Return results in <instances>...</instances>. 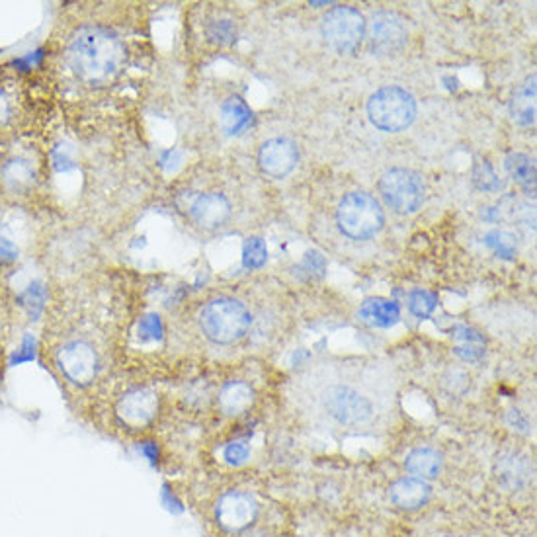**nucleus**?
<instances>
[{
    "label": "nucleus",
    "mask_w": 537,
    "mask_h": 537,
    "mask_svg": "<svg viewBox=\"0 0 537 537\" xmlns=\"http://www.w3.org/2000/svg\"><path fill=\"white\" fill-rule=\"evenodd\" d=\"M299 401L323 428L360 434L389 413L391 385L385 387L370 366H327L301 377Z\"/></svg>",
    "instance_id": "obj_1"
},
{
    "label": "nucleus",
    "mask_w": 537,
    "mask_h": 537,
    "mask_svg": "<svg viewBox=\"0 0 537 537\" xmlns=\"http://www.w3.org/2000/svg\"><path fill=\"white\" fill-rule=\"evenodd\" d=\"M266 516L262 495L237 483L221 487L202 506V520L213 537H241Z\"/></svg>",
    "instance_id": "obj_2"
},
{
    "label": "nucleus",
    "mask_w": 537,
    "mask_h": 537,
    "mask_svg": "<svg viewBox=\"0 0 537 537\" xmlns=\"http://www.w3.org/2000/svg\"><path fill=\"white\" fill-rule=\"evenodd\" d=\"M67 61L73 73L86 83H108L124 67V43L106 28L88 26L69 43Z\"/></svg>",
    "instance_id": "obj_3"
},
{
    "label": "nucleus",
    "mask_w": 537,
    "mask_h": 537,
    "mask_svg": "<svg viewBox=\"0 0 537 537\" xmlns=\"http://www.w3.org/2000/svg\"><path fill=\"white\" fill-rule=\"evenodd\" d=\"M198 323L200 331L211 344L231 346L247 336L252 315L239 299L217 297L204 305Z\"/></svg>",
    "instance_id": "obj_4"
},
{
    "label": "nucleus",
    "mask_w": 537,
    "mask_h": 537,
    "mask_svg": "<svg viewBox=\"0 0 537 537\" xmlns=\"http://www.w3.org/2000/svg\"><path fill=\"white\" fill-rule=\"evenodd\" d=\"M53 362L63 379L75 387L92 385L102 370V356L86 338H67L57 344L53 350Z\"/></svg>",
    "instance_id": "obj_5"
},
{
    "label": "nucleus",
    "mask_w": 537,
    "mask_h": 537,
    "mask_svg": "<svg viewBox=\"0 0 537 537\" xmlns=\"http://www.w3.org/2000/svg\"><path fill=\"white\" fill-rule=\"evenodd\" d=\"M368 114L372 124L383 131H403L416 118V100L405 88L385 86L370 98Z\"/></svg>",
    "instance_id": "obj_6"
},
{
    "label": "nucleus",
    "mask_w": 537,
    "mask_h": 537,
    "mask_svg": "<svg viewBox=\"0 0 537 537\" xmlns=\"http://www.w3.org/2000/svg\"><path fill=\"white\" fill-rule=\"evenodd\" d=\"M336 217L342 233L356 241H364L377 235L385 223L383 209L377 204V200L366 192L348 194L340 202Z\"/></svg>",
    "instance_id": "obj_7"
},
{
    "label": "nucleus",
    "mask_w": 537,
    "mask_h": 537,
    "mask_svg": "<svg viewBox=\"0 0 537 537\" xmlns=\"http://www.w3.org/2000/svg\"><path fill=\"white\" fill-rule=\"evenodd\" d=\"M379 192L385 204L397 213H414L424 202L426 186L418 172L409 168H393L379 180Z\"/></svg>",
    "instance_id": "obj_8"
},
{
    "label": "nucleus",
    "mask_w": 537,
    "mask_h": 537,
    "mask_svg": "<svg viewBox=\"0 0 537 537\" xmlns=\"http://www.w3.org/2000/svg\"><path fill=\"white\" fill-rule=\"evenodd\" d=\"M364 16L350 6H336L323 18V38L338 53H350L360 47L366 38Z\"/></svg>",
    "instance_id": "obj_9"
},
{
    "label": "nucleus",
    "mask_w": 537,
    "mask_h": 537,
    "mask_svg": "<svg viewBox=\"0 0 537 537\" xmlns=\"http://www.w3.org/2000/svg\"><path fill=\"white\" fill-rule=\"evenodd\" d=\"M161 409V397L153 387H133L116 401L114 414L122 428L139 432L149 428Z\"/></svg>",
    "instance_id": "obj_10"
},
{
    "label": "nucleus",
    "mask_w": 537,
    "mask_h": 537,
    "mask_svg": "<svg viewBox=\"0 0 537 537\" xmlns=\"http://www.w3.org/2000/svg\"><path fill=\"white\" fill-rule=\"evenodd\" d=\"M373 51L381 55H391L401 51L407 45L409 30L405 20L395 12H377L373 14L370 26L366 28Z\"/></svg>",
    "instance_id": "obj_11"
},
{
    "label": "nucleus",
    "mask_w": 537,
    "mask_h": 537,
    "mask_svg": "<svg viewBox=\"0 0 537 537\" xmlns=\"http://www.w3.org/2000/svg\"><path fill=\"white\" fill-rule=\"evenodd\" d=\"M496 481L506 493H522L534 483V461L520 452H506L496 461Z\"/></svg>",
    "instance_id": "obj_12"
},
{
    "label": "nucleus",
    "mask_w": 537,
    "mask_h": 537,
    "mask_svg": "<svg viewBox=\"0 0 537 537\" xmlns=\"http://www.w3.org/2000/svg\"><path fill=\"white\" fill-rule=\"evenodd\" d=\"M297 161H299V151L295 143L286 137H276V139L266 141L258 155L260 168L272 178L288 176L297 165Z\"/></svg>",
    "instance_id": "obj_13"
},
{
    "label": "nucleus",
    "mask_w": 537,
    "mask_h": 537,
    "mask_svg": "<svg viewBox=\"0 0 537 537\" xmlns=\"http://www.w3.org/2000/svg\"><path fill=\"white\" fill-rule=\"evenodd\" d=\"M432 498V487L428 481H422L413 475L399 477L389 487V500L395 508L405 512L422 510Z\"/></svg>",
    "instance_id": "obj_14"
},
{
    "label": "nucleus",
    "mask_w": 537,
    "mask_h": 537,
    "mask_svg": "<svg viewBox=\"0 0 537 537\" xmlns=\"http://www.w3.org/2000/svg\"><path fill=\"white\" fill-rule=\"evenodd\" d=\"M190 215L200 227L217 229L229 219L231 204L223 194H202L192 202Z\"/></svg>",
    "instance_id": "obj_15"
},
{
    "label": "nucleus",
    "mask_w": 537,
    "mask_h": 537,
    "mask_svg": "<svg viewBox=\"0 0 537 537\" xmlns=\"http://www.w3.org/2000/svg\"><path fill=\"white\" fill-rule=\"evenodd\" d=\"M256 401V391L247 381H227L217 393V409L225 416H243Z\"/></svg>",
    "instance_id": "obj_16"
},
{
    "label": "nucleus",
    "mask_w": 537,
    "mask_h": 537,
    "mask_svg": "<svg viewBox=\"0 0 537 537\" xmlns=\"http://www.w3.org/2000/svg\"><path fill=\"white\" fill-rule=\"evenodd\" d=\"M403 465L409 475L430 483L440 477L444 469V455L430 446H422V448L411 450L405 457Z\"/></svg>",
    "instance_id": "obj_17"
},
{
    "label": "nucleus",
    "mask_w": 537,
    "mask_h": 537,
    "mask_svg": "<svg viewBox=\"0 0 537 537\" xmlns=\"http://www.w3.org/2000/svg\"><path fill=\"white\" fill-rule=\"evenodd\" d=\"M512 120L522 127H530L536 122V75L528 77L520 84L510 102Z\"/></svg>",
    "instance_id": "obj_18"
},
{
    "label": "nucleus",
    "mask_w": 537,
    "mask_h": 537,
    "mask_svg": "<svg viewBox=\"0 0 537 537\" xmlns=\"http://www.w3.org/2000/svg\"><path fill=\"white\" fill-rule=\"evenodd\" d=\"M360 321L368 327H377V329H389L393 327L399 317H401V311L397 307V303L393 301H387V299H381V297H372V299H366L360 307Z\"/></svg>",
    "instance_id": "obj_19"
},
{
    "label": "nucleus",
    "mask_w": 537,
    "mask_h": 537,
    "mask_svg": "<svg viewBox=\"0 0 537 537\" xmlns=\"http://www.w3.org/2000/svg\"><path fill=\"white\" fill-rule=\"evenodd\" d=\"M250 120H252V112L239 96L225 100L221 108V125L229 135H237L243 129H247Z\"/></svg>",
    "instance_id": "obj_20"
},
{
    "label": "nucleus",
    "mask_w": 537,
    "mask_h": 537,
    "mask_svg": "<svg viewBox=\"0 0 537 537\" xmlns=\"http://www.w3.org/2000/svg\"><path fill=\"white\" fill-rule=\"evenodd\" d=\"M508 174L532 196L536 194V163L524 153H512L506 157Z\"/></svg>",
    "instance_id": "obj_21"
},
{
    "label": "nucleus",
    "mask_w": 537,
    "mask_h": 537,
    "mask_svg": "<svg viewBox=\"0 0 537 537\" xmlns=\"http://www.w3.org/2000/svg\"><path fill=\"white\" fill-rule=\"evenodd\" d=\"M2 178H4V184L12 192H24V190L32 188L36 174H34V168L28 161L14 159V161H10L8 165L4 166Z\"/></svg>",
    "instance_id": "obj_22"
},
{
    "label": "nucleus",
    "mask_w": 537,
    "mask_h": 537,
    "mask_svg": "<svg viewBox=\"0 0 537 537\" xmlns=\"http://www.w3.org/2000/svg\"><path fill=\"white\" fill-rule=\"evenodd\" d=\"M438 305V297L426 290H416L409 295V309L418 319H426L434 313Z\"/></svg>",
    "instance_id": "obj_23"
},
{
    "label": "nucleus",
    "mask_w": 537,
    "mask_h": 537,
    "mask_svg": "<svg viewBox=\"0 0 537 537\" xmlns=\"http://www.w3.org/2000/svg\"><path fill=\"white\" fill-rule=\"evenodd\" d=\"M487 247L493 248L498 256L510 260L516 254V237L506 231H493L485 237Z\"/></svg>",
    "instance_id": "obj_24"
},
{
    "label": "nucleus",
    "mask_w": 537,
    "mask_h": 537,
    "mask_svg": "<svg viewBox=\"0 0 537 537\" xmlns=\"http://www.w3.org/2000/svg\"><path fill=\"white\" fill-rule=\"evenodd\" d=\"M268 260V248L266 243L258 237H252L248 239L243 247V264L247 268H262Z\"/></svg>",
    "instance_id": "obj_25"
},
{
    "label": "nucleus",
    "mask_w": 537,
    "mask_h": 537,
    "mask_svg": "<svg viewBox=\"0 0 537 537\" xmlns=\"http://www.w3.org/2000/svg\"><path fill=\"white\" fill-rule=\"evenodd\" d=\"M475 184L481 188V190H487V192H496V190H502V180L495 174V170L491 168L489 163H481V165L475 168Z\"/></svg>",
    "instance_id": "obj_26"
},
{
    "label": "nucleus",
    "mask_w": 537,
    "mask_h": 537,
    "mask_svg": "<svg viewBox=\"0 0 537 537\" xmlns=\"http://www.w3.org/2000/svg\"><path fill=\"white\" fill-rule=\"evenodd\" d=\"M223 461L229 465V467H241L245 465L250 457V448H248L245 442H229L225 448H223Z\"/></svg>",
    "instance_id": "obj_27"
},
{
    "label": "nucleus",
    "mask_w": 537,
    "mask_h": 537,
    "mask_svg": "<svg viewBox=\"0 0 537 537\" xmlns=\"http://www.w3.org/2000/svg\"><path fill=\"white\" fill-rule=\"evenodd\" d=\"M469 381V375L463 370H450L444 375L442 385L450 395H463L469 389Z\"/></svg>",
    "instance_id": "obj_28"
},
{
    "label": "nucleus",
    "mask_w": 537,
    "mask_h": 537,
    "mask_svg": "<svg viewBox=\"0 0 537 537\" xmlns=\"http://www.w3.org/2000/svg\"><path fill=\"white\" fill-rule=\"evenodd\" d=\"M211 40L217 43H231L237 40V28L231 20H217L209 28Z\"/></svg>",
    "instance_id": "obj_29"
},
{
    "label": "nucleus",
    "mask_w": 537,
    "mask_h": 537,
    "mask_svg": "<svg viewBox=\"0 0 537 537\" xmlns=\"http://www.w3.org/2000/svg\"><path fill=\"white\" fill-rule=\"evenodd\" d=\"M325 268H327V260L321 252L313 250V252H307L303 264H301V270L307 272L309 278H321L325 274Z\"/></svg>",
    "instance_id": "obj_30"
},
{
    "label": "nucleus",
    "mask_w": 537,
    "mask_h": 537,
    "mask_svg": "<svg viewBox=\"0 0 537 537\" xmlns=\"http://www.w3.org/2000/svg\"><path fill=\"white\" fill-rule=\"evenodd\" d=\"M10 118H12V104H10L8 94L0 88V127L8 124Z\"/></svg>",
    "instance_id": "obj_31"
},
{
    "label": "nucleus",
    "mask_w": 537,
    "mask_h": 537,
    "mask_svg": "<svg viewBox=\"0 0 537 537\" xmlns=\"http://www.w3.org/2000/svg\"><path fill=\"white\" fill-rule=\"evenodd\" d=\"M508 422H510L512 428H516V430H520V432H528V428H530L528 418L520 413V411H510V413H508Z\"/></svg>",
    "instance_id": "obj_32"
},
{
    "label": "nucleus",
    "mask_w": 537,
    "mask_h": 537,
    "mask_svg": "<svg viewBox=\"0 0 537 537\" xmlns=\"http://www.w3.org/2000/svg\"><path fill=\"white\" fill-rule=\"evenodd\" d=\"M438 537H465V536H459V534H444V536H438Z\"/></svg>",
    "instance_id": "obj_33"
}]
</instances>
